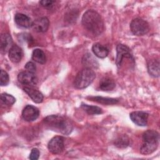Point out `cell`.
I'll list each match as a JSON object with an SVG mask.
<instances>
[{
    "label": "cell",
    "mask_w": 160,
    "mask_h": 160,
    "mask_svg": "<svg viewBox=\"0 0 160 160\" xmlns=\"http://www.w3.org/2000/svg\"><path fill=\"white\" fill-rule=\"evenodd\" d=\"M32 59L39 64H43L46 62V57L44 51L40 49H35L32 54Z\"/></svg>",
    "instance_id": "21"
},
{
    "label": "cell",
    "mask_w": 160,
    "mask_h": 160,
    "mask_svg": "<svg viewBox=\"0 0 160 160\" xmlns=\"http://www.w3.org/2000/svg\"><path fill=\"white\" fill-rule=\"evenodd\" d=\"M43 122L46 128L64 135L70 134L73 128L71 121L61 115H49L43 119Z\"/></svg>",
    "instance_id": "1"
},
{
    "label": "cell",
    "mask_w": 160,
    "mask_h": 160,
    "mask_svg": "<svg viewBox=\"0 0 160 160\" xmlns=\"http://www.w3.org/2000/svg\"><path fill=\"white\" fill-rule=\"evenodd\" d=\"M148 116L149 114L144 111H133L129 114L131 121L139 126H145L147 125Z\"/></svg>",
    "instance_id": "10"
},
{
    "label": "cell",
    "mask_w": 160,
    "mask_h": 160,
    "mask_svg": "<svg viewBox=\"0 0 160 160\" xmlns=\"http://www.w3.org/2000/svg\"><path fill=\"white\" fill-rule=\"evenodd\" d=\"M116 84L114 81L108 77L103 78L99 82V88L102 91H109L115 88Z\"/></svg>",
    "instance_id": "16"
},
{
    "label": "cell",
    "mask_w": 160,
    "mask_h": 160,
    "mask_svg": "<svg viewBox=\"0 0 160 160\" xmlns=\"http://www.w3.org/2000/svg\"><path fill=\"white\" fill-rule=\"evenodd\" d=\"M159 133L152 129L146 131L142 134L143 143L140 148V152L142 154L148 155L152 153L157 149L159 144Z\"/></svg>",
    "instance_id": "3"
},
{
    "label": "cell",
    "mask_w": 160,
    "mask_h": 160,
    "mask_svg": "<svg viewBox=\"0 0 160 160\" xmlns=\"http://www.w3.org/2000/svg\"><path fill=\"white\" fill-rule=\"evenodd\" d=\"M90 101H95L100 104H115L118 102V100L114 98H104L101 96H89L87 98Z\"/></svg>",
    "instance_id": "20"
},
{
    "label": "cell",
    "mask_w": 160,
    "mask_h": 160,
    "mask_svg": "<svg viewBox=\"0 0 160 160\" xmlns=\"http://www.w3.org/2000/svg\"><path fill=\"white\" fill-rule=\"evenodd\" d=\"M1 101L2 104L9 106L12 105L15 102L16 99L11 94L7 93H2L1 95Z\"/></svg>",
    "instance_id": "23"
},
{
    "label": "cell",
    "mask_w": 160,
    "mask_h": 160,
    "mask_svg": "<svg viewBox=\"0 0 160 160\" xmlns=\"http://www.w3.org/2000/svg\"><path fill=\"white\" fill-rule=\"evenodd\" d=\"M124 58L134 61L131 49L126 45L119 44L116 47V64L118 68H121Z\"/></svg>",
    "instance_id": "6"
},
{
    "label": "cell",
    "mask_w": 160,
    "mask_h": 160,
    "mask_svg": "<svg viewBox=\"0 0 160 160\" xmlns=\"http://www.w3.org/2000/svg\"><path fill=\"white\" fill-rule=\"evenodd\" d=\"M148 71L149 74L157 78L159 76V61L158 59H154L150 61L148 64Z\"/></svg>",
    "instance_id": "18"
},
{
    "label": "cell",
    "mask_w": 160,
    "mask_h": 160,
    "mask_svg": "<svg viewBox=\"0 0 160 160\" xmlns=\"http://www.w3.org/2000/svg\"><path fill=\"white\" fill-rule=\"evenodd\" d=\"M82 62L87 68H96L98 67V62L96 59L91 54H86L84 55L82 59Z\"/></svg>",
    "instance_id": "19"
},
{
    "label": "cell",
    "mask_w": 160,
    "mask_h": 160,
    "mask_svg": "<svg viewBox=\"0 0 160 160\" xmlns=\"http://www.w3.org/2000/svg\"><path fill=\"white\" fill-rule=\"evenodd\" d=\"M92 51L95 56L99 58H106L109 53L108 49L99 43H96L92 46Z\"/></svg>",
    "instance_id": "17"
},
{
    "label": "cell",
    "mask_w": 160,
    "mask_h": 160,
    "mask_svg": "<svg viewBox=\"0 0 160 160\" xmlns=\"http://www.w3.org/2000/svg\"><path fill=\"white\" fill-rule=\"evenodd\" d=\"M18 81L26 86H32L37 83V78L34 73L26 71H22L18 75Z\"/></svg>",
    "instance_id": "8"
},
{
    "label": "cell",
    "mask_w": 160,
    "mask_h": 160,
    "mask_svg": "<svg viewBox=\"0 0 160 160\" xmlns=\"http://www.w3.org/2000/svg\"><path fill=\"white\" fill-rule=\"evenodd\" d=\"M23 90L34 102L41 103L42 102L43 95L38 90L33 88L32 86H25L23 88Z\"/></svg>",
    "instance_id": "13"
},
{
    "label": "cell",
    "mask_w": 160,
    "mask_h": 160,
    "mask_svg": "<svg viewBox=\"0 0 160 160\" xmlns=\"http://www.w3.org/2000/svg\"><path fill=\"white\" fill-rule=\"evenodd\" d=\"M9 58L14 63L19 62L22 57L23 53L21 48L18 45H13L9 51Z\"/></svg>",
    "instance_id": "15"
},
{
    "label": "cell",
    "mask_w": 160,
    "mask_h": 160,
    "mask_svg": "<svg viewBox=\"0 0 160 160\" xmlns=\"http://www.w3.org/2000/svg\"><path fill=\"white\" fill-rule=\"evenodd\" d=\"M49 21L46 17H42L32 22V27L34 31L38 32H44L49 28Z\"/></svg>",
    "instance_id": "12"
},
{
    "label": "cell",
    "mask_w": 160,
    "mask_h": 160,
    "mask_svg": "<svg viewBox=\"0 0 160 160\" xmlns=\"http://www.w3.org/2000/svg\"><path fill=\"white\" fill-rule=\"evenodd\" d=\"M12 39L8 33H2L0 37V50L2 54L9 52L12 46Z\"/></svg>",
    "instance_id": "11"
},
{
    "label": "cell",
    "mask_w": 160,
    "mask_h": 160,
    "mask_svg": "<svg viewBox=\"0 0 160 160\" xmlns=\"http://www.w3.org/2000/svg\"><path fill=\"white\" fill-rule=\"evenodd\" d=\"M95 77L96 74L92 69L85 68L77 74L74 81V87L77 89H84L93 82Z\"/></svg>",
    "instance_id": "4"
},
{
    "label": "cell",
    "mask_w": 160,
    "mask_h": 160,
    "mask_svg": "<svg viewBox=\"0 0 160 160\" xmlns=\"http://www.w3.org/2000/svg\"><path fill=\"white\" fill-rule=\"evenodd\" d=\"M39 156V151L37 148L32 149L29 158L31 160H37Z\"/></svg>",
    "instance_id": "26"
},
{
    "label": "cell",
    "mask_w": 160,
    "mask_h": 160,
    "mask_svg": "<svg viewBox=\"0 0 160 160\" xmlns=\"http://www.w3.org/2000/svg\"><path fill=\"white\" fill-rule=\"evenodd\" d=\"M9 77L7 72L4 71L3 69L1 70L0 73V84L2 86H6L9 84Z\"/></svg>",
    "instance_id": "25"
},
{
    "label": "cell",
    "mask_w": 160,
    "mask_h": 160,
    "mask_svg": "<svg viewBox=\"0 0 160 160\" xmlns=\"http://www.w3.org/2000/svg\"><path fill=\"white\" fill-rule=\"evenodd\" d=\"M14 21L20 27L28 28L32 25V21L27 15L22 13H17L14 16Z\"/></svg>",
    "instance_id": "14"
},
{
    "label": "cell",
    "mask_w": 160,
    "mask_h": 160,
    "mask_svg": "<svg viewBox=\"0 0 160 160\" xmlns=\"http://www.w3.org/2000/svg\"><path fill=\"white\" fill-rule=\"evenodd\" d=\"M39 115V109L32 105H27L23 109L22 116L23 119L28 122H31L36 120Z\"/></svg>",
    "instance_id": "9"
},
{
    "label": "cell",
    "mask_w": 160,
    "mask_h": 160,
    "mask_svg": "<svg viewBox=\"0 0 160 160\" xmlns=\"http://www.w3.org/2000/svg\"><path fill=\"white\" fill-rule=\"evenodd\" d=\"M81 108L89 115L99 114L102 113V110L98 106H90L86 104L82 103L81 104Z\"/></svg>",
    "instance_id": "22"
},
{
    "label": "cell",
    "mask_w": 160,
    "mask_h": 160,
    "mask_svg": "<svg viewBox=\"0 0 160 160\" xmlns=\"http://www.w3.org/2000/svg\"><path fill=\"white\" fill-rule=\"evenodd\" d=\"M82 24L85 29L95 35L101 34L104 29L101 16L92 9L88 10L84 13L82 17Z\"/></svg>",
    "instance_id": "2"
},
{
    "label": "cell",
    "mask_w": 160,
    "mask_h": 160,
    "mask_svg": "<svg viewBox=\"0 0 160 160\" xmlns=\"http://www.w3.org/2000/svg\"><path fill=\"white\" fill-rule=\"evenodd\" d=\"M25 69L28 72H32V73H35L36 68L35 64L32 62L29 61V62H28L26 64Z\"/></svg>",
    "instance_id": "27"
},
{
    "label": "cell",
    "mask_w": 160,
    "mask_h": 160,
    "mask_svg": "<svg viewBox=\"0 0 160 160\" xmlns=\"http://www.w3.org/2000/svg\"><path fill=\"white\" fill-rule=\"evenodd\" d=\"M54 2V1L51 0H43L39 1L41 5L46 8H50L52 6V4Z\"/></svg>",
    "instance_id": "28"
},
{
    "label": "cell",
    "mask_w": 160,
    "mask_h": 160,
    "mask_svg": "<svg viewBox=\"0 0 160 160\" xmlns=\"http://www.w3.org/2000/svg\"><path fill=\"white\" fill-rule=\"evenodd\" d=\"M48 148L49 151L52 154H59L62 151L64 148V138L62 136H55L48 142Z\"/></svg>",
    "instance_id": "7"
},
{
    "label": "cell",
    "mask_w": 160,
    "mask_h": 160,
    "mask_svg": "<svg viewBox=\"0 0 160 160\" xmlns=\"http://www.w3.org/2000/svg\"><path fill=\"white\" fill-rule=\"evenodd\" d=\"M129 144V138L126 136H122L117 138L114 141V144L116 146L119 148H126Z\"/></svg>",
    "instance_id": "24"
},
{
    "label": "cell",
    "mask_w": 160,
    "mask_h": 160,
    "mask_svg": "<svg viewBox=\"0 0 160 160\" xmlns=\"http://www.w3.org/2000/svg\"><path fill=\"white\" fill-rule=\"evenodd\" d=\"M130 29L133 34L142 36L149 32V26L146 21L140 18H135L130 23Z\"/></svg>",
    "instance_id": "5"
}]
</instances>
